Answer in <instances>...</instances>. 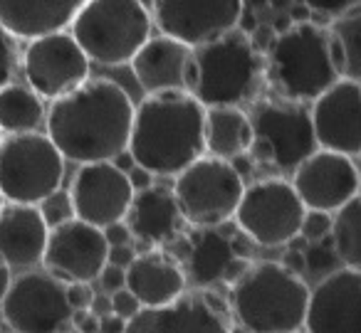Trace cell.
<instances>
[{
  "label": "cell",
  "mask_w": 361,
  "mask_h": 333,
  "mask_svg": "<svg viewBox=\"0 0 361 333\" xmlns=\"http://www.w3.org/2000/svg\"><path fill=\"white\" fill-rule=\"evenodd\" d=\"M131 96L114 80H85L75 89L52 99L45 129L65 161L92 163L111 161L129 146Z\"/></svg>",
  "instance_id": "6da1fadb"
},
{
  "label": "cell",
  "mask_w": 361,
  "mask_h": 333,
  "mask_svg": "<svg viewBox=\"0 0 361 333\" xmlns=\"http://www.w3.org/2000/svg\"><path fill=\"white\" fill-rule=\"evenodd\" d=\"M203 116L206 106L186 89L146 94L134 106L126 149L136 165L161 178H173L206 153Z\"/></svg>",
  "instance_id": "7a4b0ae2"
},
{
  "label": "cell",
  "mask_w": 361,
  "mask_h": 333,
  "mask_svg": "<svg viewBox=\"0 0 361 333\" xmlns=\"http://www.w3.org/2000/svg\"><path fill=\"white\" fill-rule=\"evenodd\" d=\"M233 326L252 333H295L305 323L310 287L280 262H250L228 284Z\"/></svg>",
  "instance_id": "3957f363"
},
{
  "label": "cell",
  "mask_w": 361,
  "mask_h": 333,
  "mask_svg": "<svg viewBox=\"0 0 361 333\" xmlns=\"http://www.w3.org/2000/svg\"><path fill=\"white\" fill-rule=\"evenodd\" d=\"M262 60L265 84L275 96L290 101H314L339 80L326 27L314 20H297L285 32H277Z\"/></svg>",
  "instance_id": "277c9868"
},
{
  "label": "cell",
  "mask_w": 361,
  "mask_h": 333,
  "mask_svg": "<svg viewBox=\"0 0 361 333\" xmlns=\"http://www.w3.org/2000/svg\"><path fill=\"white\" fill-rule=\"evenodd\" d=\"M193 62L191 94L203 106H240L255 99L265 82V60L238 27L193 47Z\"/></svg>",
  "instance_id": "5b68a950"
},
{
  "label": "cell",
  "mask_w": 361,
  "mask_h": 333,
  "mask_svg": "<svg viewBox=\"0 0 361 333\" xmlns=\"http://www.w3.org/2000/svg\"><path fill=\"white\" fill-rule=\"evenodd\" d=\"M154 30L144 0H85L70 32L90 60L106 67L129 65Z\"/></svg>",
  "instance_id": "8992f818"
},
{
  "label": "cell",
  "mask_w": 361,
  "mask_h": 333,
  "mask_svg": "<svg viewBox=\"0 0 361 333\" xmlns=\"http://www.w3.org/2000/svg\"><path fill=\"white\" fill-rule=\"evenodd\" d=\"M252 141L247 153L255 163L270 165L275 170H295L317 149L310 111L302 101L282 96L252 101L247 111Z\"/></svg>",
  "instance_id": "52a82bcc"
},
{
  "label": "cell",
  "mask_w": 361,
  "mask_h": 333,
  "mask_svg": "<svg viewBox=\"0 0 361 333\" xmlns=\"http://www.w3.org/2000/svg\"><path fill=\"white\" fill-rule=\"evenodd\" d=\"M65 158L47 134L0 136V193L11 203L37 205L62 185Z\"/></svg>",
  "instance_id": "ba28073f"
},
{
  "label": "cell",
  "mask_w": 361,
  "mask_h": 333,
  "mask_svg": "<svg viewBox=\"0 0 361 333\" xmlns=\"http://www.w3.org/2000/svg\"><path fill=\"white\" fill-rule=\"evenodd\" d=\"M173 195L180 218L191 227H216L231 222L245 180L233 170L226 158L203 153L173 175Z\"/></svg>",
  "instance_id": "9c48e42d"
},
{
  "label": "cell",
  "mask_w": 361,
  "mask_h": 333,
  "mask_svg": "<svg viewBox=\"0 0 361 333\" xmlns=\"http://www.w3.org/2000/svg\"><path fill=\"white\" fill-rule=\"evenodd\" d=\"M305 205L297 198L292 183L285 178H262L245 185L235 208V227L260 247H285L300 232Z\"/></svg>",
  "instance_id": "30bf717a"
},
{
  "label": "cell",
  "mask_w": 361,
  "mask_h": 333,
  "mask_svg": "<svg viewBox=\"0 0 361 333\" xmlns=\"http://www.w3.org/2000/svg\"><path fill=\"white\" fill-rule=\"evenodd\" d=\"M67 284L50 272L23 269L11 279L0 299V318L8 328L20 333H55L70 328L72 308L65 294Z\"/></svg>",
  "instance_id": "8fae6325"
},
{
  "label": "cell",
  "mask_w": 361,
  "mask_h": 333,
  "mask_svg": "<svg viewBox=\"0 0 361 333\" xmlns=\"http://www.w3.org/2000/svg\"><path fill=\"white\" fill-rule=\"evenodd\" d=\"M23 75L40 99H57L90 80V57L72 32L55 30L27 40L23 55Z\"/></svg>",
  "instance_id": "7c38bea8"
},
{
  "label": "cell",
  "mask_w": 361,
  "mask_h": 333,
  "mask_svg": "<svg viewBox=\"0 0 361 333\" xmlns=\"http://www.w3.org/2000/svg\"><path fill=\"white\" fill-rule=\"evenodd\" d=\"M233 318L228 299L216 289L196 287L178 294L161 306H141L126 321L129 333H156V331H231Z\"/></svg>",
  "instance_id": "4fadbf2b"
},
{
  "label": "cell",
  "mask_w": 361,
  "mask_h": 333,
  "mask_svg": "<svg viewBox=\"0 0 361 333\" xmlns=\"http://www.w3.org/2000/svg\"><path fill=\"white\" fill-rule=\"evenodd\" d=\"M104 232L97 225H90L80 218H70L55 225L47 232L42 267L62 282H94L97 274L106 264Z\"/></svg>",
  "instance_id": "5bb4252c"
},
{
  "label": "cell",
  "mask_w": 361,
  "mask_h": 333,
  "mask_svg": "<svg viewBox=\"0 0 361 333\" xmlns=\"http://www.w3.org/2000/svg\"><path fill=\"white\" fill-rule=\"evenodd\" d=\"M243 0H151V20L173 40L198 47L238 25Z\"/></svg>",
  "instance_id": "9a60e30c"
},
{
  "label": "cell",
  "mask_w": 361,
  "mask_h": 333,
  "mask_svg": "<svg viewBox=\"0 0 361 333\" xmlns=\"http://www.w3.org/2000/svg\"><path fill=\"white\" fill-rule=\"evenodd\" d=\"M292 188L307 210L334 213L359 195V168L351 156L314 149L300 165H295Z\"/></svg>",
  "instance_id": "2e32d148"
},
{
  "label": "cell",
  "mask_w": 361,
  "mask_h": 333,
  "mask_svg": "<svg viewBox=\"0 0 361 333\" xmlns=\"http://www.w3.org/2000/svg\"><path fill=\"white\" fill-rule=\"evenodd\" d=\"M312 131L317 149L344 156L361 153V84L359 80L339 77L312 101Z\"/></svg>",
  "instance_id": "e0dca14e"
},
{
  "label": "cell",
  "mask_w": 361,
  "mask_h": 333,
  "mask_svg": "<svg viewBox=\"0 0 361 333\" xmlns=\"http://www.w3.org/2000/svg\"><path fill=\"white\" fill-rule=\"evenodd\" d=\"M361 323V269L341 267L310 289L302 328L310 333H356Z\"/></svg>",
  "instance_id": "ac0fdd59"
},
{
  "label": "cell",
  "mask_w": 361,
  "mask_h": 333,
  "mask_svg": "<svg viewBox=\"0 0 361 333\" xmlns=\"http://www.w3.org/2000/svg\"><path fill=\"white\" fill-rule=\"evenodd\" d=\"M131 195L134 190L129 185V178L111 161L80 163L70 185L75 218L97 227L124 220Z\"/></svg>",
  "instance_id": "d6986e66"
},
{
  "label": "cell",
  "mask_w": 361,
  "mask_h": 333,
  "mask_svg": "<svg viewBox=\"0 0 361 333\" xmlns=\"http://www.w3.org/2000/svg\"><path fill=\"white\" fill-rule=\"evenodd\" d=\"M231 234L233 227L223 222L216 227H193L188 232L180 230L178 237L166 244L171 249V257L183 269L186 284L213 287L226 279L228 267L238 257L233 252Z\"/></svg>",
  "instance_id": "ffe728a7"
},
{
  "label": "cell",
  "mask_w": 361,
  "mask_h": 333,
  "mask_svg": "<svg viewBox=\"0 0 361 333\" xmlns=\"http://www.w3.org/2000/svg\"><path fill=\"white\" fill-rule=\"evenodd\" d=\"M129 65L146 94L166 89L191 92L193 82H196L193 47L169 35L146 37V42L134 52Z\"/></svg>",
  "instance_id": "44dd1931"
},
{
  "label": "cell",
  "mask_w": 361,
  "mask_h": 333,
  "mask_svg": "<svg viewBox=\"0 0 361 333\" xmlns=\"http://www.w3.org/2000/svg\"><path fill=\"white\" fill-rule=\"evenodd\" d=\"M47 222L37 205L3 203L0 208V262L8 269H32L40 264L47 242Z\"/></svg>",
  "instance_id": "7402d4cb"
},
{
  "label": "cell",
  "mask_w": 361,
  "mask_h": 333,
  "mask_svg": "<svg viewBox=\"0 0 361 333\" xmlns=\"http://www.w3.org/2000/svg\"><path fill=\"white\" fill-rule=\"evenodd\" d=\"M124 222L131 237H146L159 247H166L183 230V218L173 190L156 183L144 190H134Z\"/></svg>",
  "instance_id": "603a6c76"
},
{
  "label": "cell",
  "mask_w": 361,
  "mask_h": 333,
  "mask_svg": "<svg viewBox=\"0 0 361 333\" xmlns=\"http://www.w3.org/2000/svg\"><path fill=\"white\" fill-rule=\"evenodd\" d=\"M124 287L139 299L141 306H161L188 287L180 264L164 249L136 254L124 269Z\"/></svg>",
  "instance_id": "cb8c5ba5"
},
{
  "label": "cell",
  "mask_w": 361,
  "mask_h": 333,
  "mask_svg": "<svg viewBox=\"0 0 361 333\" xmlns=\"http://www.w3.org/2000/svg\"><path fill=\"white\" fill-rule=\"evenodd\" d=\"M85 0H0V25L18 40L67 30Z\"/></svg>",
  "instance_id": "d4e9b609"
},
{
  "label": "cell",
  "mask_w": 361,
  "mask_h": 333,
  "mask_svg": "<svg viewBox=\"0 0 361 333\" xmlns=\"http://www.w3.org/2000/svg\"><path fill=\"white\" fill-rule=\"evenodd\" d=\"M252 129L247 111L240 106H206L203 116V144L206 153L218 158H233L250 149Z\"/></svg>",
  "instance_id": "484cf974"
},
{
  "label": "cell",
  "mask_w": 361,
  "mask_h": 333,
  "mask_svg": "<svg viewBox=\"0 0 361 333\" xmlns=\"http://www.w3.org/2000/svg\"><path fill=\"white\" fill-rule=\"evenodd\" d=\"M45 124L42 99L25 84L0 87V134H23L37 131Z\"/></svg>",
  "instance_id": "4316f807"
},
{
  "label": "cell",
  "mask_w": 361,
  "mask_h": 333,
  "mask_svg": "<svg viewBox=\"0 0 361 333\" xmlns=\"http://www.w3.org/2000/svg\"><path fill=\"white\" fill-rule=\"evenodd\" d=\"M329 52L339 77L361 80V8L344 13L326 30Z\"/></svg>",
  "instance_id": "83f0119b"
},
{
  "label": "cell",
  "mask_w": 361,
  "mask_h": 333,
  "mask_svg": "<svg viewBox=\"0 0 361 333\" xmlns=\"http://www.w3.org/2000/svg\"><path fill=\"white\" fill-rule=\"evenodd\" d=\"M329 239L336 257L346 267H361V200L359 195L334 210Z\"/></svg>",
  "instance_id": "f1b7e54d"
},
{
  "label": "cell",
  "mask_w": 361,
  "mask_h": 333,
  "mask_svg": "<svg viewBox=\"0 0 361 333\" xmlns=\"http://www.w3.org/2000/svg\"><path fill=\"white\" fill-rule=\"evenodd\" d=\"M37 210H40V215H42V220L47 222V227H55V225L75 218V208H72L70 190H62V185L52 190L50 195H45V198L37 203Z\"/></svg>",
  "instance_id": "f546056e"
},
{
  "label": "cell",
  "mask_w": 361,
  "mask_h": 333,
  "mask_svg": "<svg viewBox=\"0 0 361 333\" xmlns=\"http://www.w3.org/2000/svg\"><path fill=\"white\" fill-rule=\"evenodd\" d=\"M305 264H307V269H312V272H331V269L341 267L339 257H336L334 247H331L329 234L310 242V247L305 249Z\"/></svg>",
  "instance_id": "4dcf8cb0"
},
{
  "label": "cell",
  "mask_w": 361,
  "mask_h": 333,
  "mask_svg": "<svg viewBox=\"0 0 361 333\" xmlns=\"http://www.w3.org/2000/svg\"><path fill=\"white\" fill-rule=\"evenodd\" d=\"M18 37H13L6 27L0 25V87L13 82L18 70Z\"/></svg>",
  "instance_id": "1f68e13d"
},
{
  "label": "cell",
  "mask_w": 361,
  "mask_h": 333,
  "mask_svg": "<svg viewBox=\"0 0 361 333\" xmlns=\"http://www.w3.org/2000/svg\"><path fill=\"white\" fill-rule=\"evenodd\" d=\"M329 227H331V213H324V210H305L300 232L305 234L310 242L326 237V234H329Z\"/></svg>",
  "instance_id": "d6a6232c"
},
{
  "label": "cell",
  "mask_w": 361,
  "mask_h": 333,
  "mask_svg": "<svg viewBox=\"0 0 361 333\" xmlns=\"http://www.w3.org/2000/svg\"><path fill=\"white\" fill-rule=\"evenodd\" d=\"M310 13H317L322 18H339L344 13L359 8V0H302Z\"/></svg>",
  "instance_id": "836d02e7"
},
{
  "label": "cell",
  "mask_w": 361,
  "mask_h": 333,
  "mask_svg": "<svg viewBox=\"0 0 361 333\" xmlns=\"http://www.w3.org/2000/svg\"><path fill=\"white\" fill-rule=\"evenodd\" d=\"M109 296H111V311L119 313V316H124L126 321H129V318L134 316V313L141 308L139 299H136L134 294H131L126 287H121V289H116V291H111Z\"/></svg>",
  "instance_id": "e575fe53"
},
{
  "label": "cell",
  "mask_w": 361,
  "mask_h": 333,
  "mask_svg": "<svg viewBox=\"0 0 361 333\" xmlns=\"http://www.w3.org/2000/svg\"><path fill=\"white\" fill-rule=\"evenodd\" d=\"M65 294H67V303L70 308H90L92 299H94V291H92L90 282H67L65 287Z\"/></svg>",
  "instance_id": "d590c367"
},
{
  "label": "cell",
  "mask_w": 361,
  "mask_h": 333,
  "mask_svg": "<svg viewBox=\"0 0 361 333\" xmlns=\"http://www.w3.org/2000/svg\"><path fill=\"white\" fill-rule=\"evenodd\" d=\"M97 279H99V284H102V291L111 294V291H116V289L124 287V269L114 267V264H104L102 272L97 274Z\"/></svg>",
  "instance_id": "8d00e7d4"
},
{
  "label": "cell",
  "mask_w": 361,
  "mask_h": 333,
  "mask_svg": "<svg viewBox=\"0 0 361 333\" xmlns=\"http://www.w3.org/2000/svg\"><path fill=\"white\" fill-rule=\"evenodd\" d=\"M70 326L82 333H97L99 331V316L92 313L90 308H75L70 316Z\"/></svg>",
  "instance_id": "74e56055"
},
{
  "label": "cell",
  "mask_w": 361,
  "mask_h": 333,
  "mask_svg": "<svg viewBox=\"0 0 361 333\" xmlns=\"http://www.w3.org/2000/svg\"><path fill=\"white\" fill-rule=\"evenodd\" d=\"M134 257H136V252H134V247H131V242L109 244V249H106V264H114V267H121V269L129 267V262Z\"/></svg>",
  "instance_id": "f35d334b"
},
{
  "label": "cell",
  "mask_w": 361,
  "mask_h": 333,
  "mask_svg": "<svg viewBox=\"0 0 361 333\" xmlns=\"http://www.w3.org/2000/svg\"><path fill=\"white\" fill-rule=\"evenodd\" d=\"M102 232H104L106 244H124V242H131V232H129V227H126L124 220H116V222L104 225V227H102Z\"/></svg>",
  "instance_id": "ab89813d"
},
{
  "label": "cell",
  "mask_w": 361,
  "mask_h": 333,
  "mask_svg": "<svg viewBox=\"0 0 361 333\" xmlns=\"http://www.w3.org/2000/svg\"><path fill=\"white\" fill-rule=\"evenodd\" d=\"M247 37H250L252 47H255L260 55H265V50L270 47L272 37H275V30H272V25H267V23H260V25H257Z\"/></svg>",
  "instance_id": "60d3db41"
},
{
  "label": "cell",
  "mask_w": 361,
  "mask_h": 333,
  "mask_svg": "<svg viewBox=\"0 0 361 333\" xmlns=\"http://www.w3.org/2000/svg\"><path fill=\"white\" fill-rule=\"evenodd\" d=\"M126 178H129L131 190H144V188H149V185L154 183L156 175L151 173V170L141 168V165H131V168L126 170Z\"/></svg>",
  "instance_id": "b9f144b4"
},
{
  "label": "cell",
  "mask_w": 361,
  "mask_h": 333,
  "mask_svg": "<svg viewBox=\"0 0 361 333\" xmlns=\"http://www.w3.org/2000/svg\"><path fill=\"white\" fill-rule=\"evenodd\" d=\"M228 163L233 165V170H235L238 175H240L243 180L247 178V175H252V170H255V161H252V156L247 153V151H243V153L233 156V158H228Z\"/></svg>",
  "instance_id": "7bdbcfd3"
},
{
  "label": "cell",
  "mask_w": 361,
  "mask_h": 333,
  "mask_svg": "<svg viewBox=\"0 0 361 333\" xmlns=\"http://www.w3.org/2000/svg\"><path fill=\"white\" fill-rule=\"evenodd\" d=\"M126 328V318L119 316V313L114 311H106L99 316V331L104 333H121Z\"/></svg>",
  "instance_id": "ee69618b"
},
{
  "label": "cell",
  "mask_w": 361,
  "mask_h": 333,
  "mask_svg": "<svg viewBox=\"0 0 361 333\" xmlns=\"http://www.w3.org/2000/svg\"><path fill=\"white\" fill-rule=\"evenodd\" d=\"M280 264H285L290 272H295V274H302L307 269V264H305V252H297V249H287L285 254H282V262Z\"/></svg>",
  "instance_id": "f6af8a7d"
},
{
  "label": "cell",
  "mask_w": 361,
  "mask_h": 333,
  "mask_svg": "<svg viewBox=\"0 0 361 333\" xmlns=\"http://www.w3.org/2000/svg\"><path fill=\"white\" fill-rule=\"evenodd\" d=\"M260 15H257V11H250V8H243L240 18H238V30H243L245 35H250L252 30H255L257 25H260Z\"/></svg>",
  "instance_id": "bcb514c9"
},
{
  "label": "cell",
  "mask_w": 361,
  "mask_h": 333,
  "mask_svg": "<svg viewBox=\"0 0 361 333\" xmlns=\"http://www.w3.org/2000/svg\"><path fill=\"white\" fill-rule=\"evenodd\" d=\"M90 311L97 313V316L111 311V296H109V294H106V291L94 294V299H92V303H90Z\"/></svg>",
  "instance_id": "7dc6e473"
},
{
  "label": "cell",
  "mask_w": 361,
  "mask_h": 333,
  "mask_svg": "<svg viewBox=\"0 0 361 333\" xmlns=\"http://www.w3.org/2000/svg\"><path fill=\"white\" fill-rule=\"evenodd\" d=\"M111 163H114L116 168L124 170V173H126V170H129L131 165H136V161H134V156L129 153V149H124V151H119V153H116L114 158H111Z\"/></svg>",
  "instance_id": "c3c4849f"
},
{
  "label": "cell",
  "mask_w": 361,
  "mask_h": 333,
  "mask_svg": "<svg viewBox=\"0 0 361 333\" xmlns=\"http://www.w3.org/2000/svg\"><path fill=\"white\" fill-rule=\"evenodd\" d=\"M287 13H290V18H292L295 23H297V20H310V15H312L310 8H307L305 3H297V0L292 3L290 11H287Z\"/></svg>",
  "instance_id": "681fc988"
},
{
  "label": "cell",
  "mask_w": 361,
  "mask_h": 333,
  "mask_svg": "<svg viewBox=\"0 0 361 333\" xmlns=\"http://www.w3.org/2000/svg\"><path fill=\"white\" fill-rule=\"evenodd\" d=\"M285 247H287V249H297V252H305V249L310 247V239H307L302 232H295V234H292V237L285 242Z\"/></svg>",
  "instance_id": "f907efd6"
},
{
  "label": "cell",
  "mask_w": 361,
  "mask_h": 333,
  "mask_svg": "<svg viewBox=\"0 0 361 333\" xmlns=\"http://www.w3.org/2000/svg\"><path fill=\"white\" fill-rule=\"evenodd\" d=\"M292 23H295V20L290 18V13L282 11V13H277V18L272 20V30H275V35H277V32H285L287 27L292 25Z\"/></svg>",
  "instance_id": "816d5d0a"
},
{
  "label": "cell",
  "mask_w": 361,
  "mask_h": 333,
  "mask_svg": "<svg viewBox=\"0 0 361 333\" xmlns=\"http://www.w3.org/2000/svg\"><path fill=\"white\" fill-rule=\"evenodd\" d=\"M131 247H134L136 254H146V252H151V249L159 247V244H154L151 239H146V237H131Z\"/></svg>",
  "instance_id": "f5cc1de1"
},
{
  "label": "cell",
  "mask_w": 361,
  "mask_h": 333,
  "mask_svg": "<svg viewBox=\"0 0 361 333\" xmlns=\"http://www.w3.org/2000/svg\"><path fill=\"white\" fill-rule=\"evenodd\" d=\"M8 284H11V269L0 262V299H3V294H6Z\"/></svg>",
  "instance_id": "db71d44e"
},
{
  "label": "cell",
  "mask_w": 361,
  "mask_h": 333,
  "mask_svg": "<svg viewBox=\"0 0 361 333\" xmlns=\"http://www.w3.org/2000/svg\"><path fill=\"white\" fill-rule=\"evenodd\" d=\"M295 3V0H267V8H272V11L282 13V11H290V6Z\"/></svg>",
  "instance_id": "11a10c76"
},
{
  "label": "cell",
  "mask_w": 361,
  "mask_h": 333,
  "mask_svg": "<svg viewBox=\"0 0 361 333\" xmlns=\"http://www.w3.org/2000/svg\"><path fill=\"white\" fill-rule=\"evenodd\" d=\"M243 8H250V11L260 13L262 8H267V0H243Z\"/></svg>",
  "instance_id": "9f6ffc18"
},
{
  "label": "cell",
  "mask_w": 361,
  "mask_h": 333,
  "mask_svg": "<svg viewBox=\"0 0 361 333\" xmlns=\"http://www.w3.org/2000/svg\"><path fill=\"white\" fill-rule=\"evenodd\" d=\"M3 203H6V198H3V193H0V208H3Z\"/></svg>",
  "instance_id": "6f0895ef"
},
{
  "label": "cell",
  "mask_w": 361,
  "mask_h": 333,
  "mask_svg": "<svg viewBox=\"0 0 361 333\" xmlns=\"http://www.w3.org/2000/svg\"><path fill=\"white\" fill-rule=\"evenodd\" d=\"M0 136H3V134H0Z\"/></svg>",
  "instance_id": "680465c9"
}]
</instances>
